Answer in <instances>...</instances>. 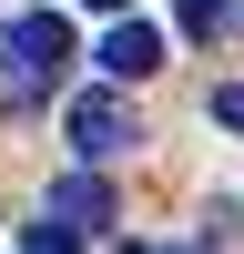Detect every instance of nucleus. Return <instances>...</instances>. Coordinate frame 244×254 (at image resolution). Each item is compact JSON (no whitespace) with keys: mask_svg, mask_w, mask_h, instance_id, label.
I'll list each match as a JSON object with an SVG mask.
<instances>
[{"mask_svg":"<svg viewBox=\"0 0 244 254\" xmlns=\"http://www.w3.org/2000/svg\"><path fill=\"white\" fill-rule=\"evenodd\" d=\"M0 61H10L20 92H51V81L71 71V20L61 10H20L10 31H0Z\"/></svg>","mask_w":244,"mask_h":254,"instance_id":"obj_1","label":"nucleus"},{"mask_svg":"<svg viewBox=\"0 0 244 254\" xmlns=\"http://www.w3.org/2000/svg\"><path fill=\"white\" fill-rule=\"evenodd\" d=\"M132 142H142V122H132L122 92H81L71 102V153L81 163H112V153H132Z\"/></svg>","mask_w":244,"mask_h":254,"instance_id":"obj_2","label":"nucleus"},{"mask_svg":"<svg viewBox=\"0 0 244 254\" xmlns=\"http://www.w3.org/2000/svg\"><path fill=\"white\" fill-rule=\"evenodd\" d=\"M214 122H224V132H244V81H224V92H214Z\"/></svg>","mask_w":244,"mask_h":254,"instance_id":"obj_6","label":"nucleus"},{"mask_svg":"<svg viewBox=\"0 0 244 254\" xmlns=\"http://www.w3.org/2000/svg\"><path fill=\"white\" fill-rule=\"evenodd\" d=\"M92 10H132V0H92Z\"/></svg>","mask_w":244,"mask_h":254,"instance_id":"obj_7","label":"nucleus"},{"mask_svg":"<svg viewBox=\"0 0 244 254\" xmlns=\"http://www.w3.org/2000/svg\"><path fill=\"white\" fill-rule=\"evenodd\" d=\"M41 214H51L61 234L81 244V234H102V224H112V183H102V173H61V183H51V203H41Z\"/></svg>","mask_w":244,"mask_h":254,"instance_id":"obj_3","label":"nucleus"},{"mask_svg":"<svg viewBox=\"0 0 244 254\" xmlns=\"http://www.w3.org/2000/svg\"><path fill=\"white\" fill-rule=\"evenodd\" d=\"M234 20H244V0H183V31H193V41L234 31Z\"/></svg>","mask_w":244,"mask_h":254,"instance_id":"obj_5","label":"nucleus"},{"mask_svg":"<svg viewBox=\"0 0 244 254\" xmlns=\"http://www.w3.org/2000/svg\"><path fill=\"white\" fill-rule=\"evenodd\" d=\"M102 71L132 92L142 71H163V31H153V20H112V41H102Z\"/></svg>","mask_w":244,"mask_h":254,"instance_id":"obj_4","label":"nucleus"}]
</instances>
